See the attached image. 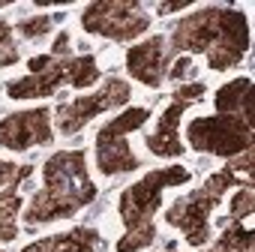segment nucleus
Segmentation results:
<instances>
[{"label":"nucleus","instance_id":"f8f14e48","mask_svg":"<svg viewBox=\"0 0 255 252\" xmlns=\"http://www.w3.org/2000/svg\"><path fill=\"white\" fill-rule=\"evenodd\" d=\"M168 63H171L168 36H150L126 51V69H129V75L147 87H162V81L168 78Z\"/></svg>","mask_w":255,"mask_h":252},{"label":"nucleus","instance_id":"39448f33","mask_svg":"<svg viewBox=\"0 0 255 252\" xmlns=\"http://www.w3.org/2000/svg\"><path fill=\"white\" fill-rule=\"evenodd\" d=\"M231 186H243V174L234 168V162L228 159V165L216 174H210L198 189H192L189 195L177 198L168 210H165V222L177 231H183V240L189 246H204L210 240V213L213 207L222 201V195Z\"/></svg>","mask_w":255,"mask_h":252},{"label":"nucleus","instance_id":"dca6fc26","mask_svg":"<svg viewBox=\"0 0 255 252\" xmlns=\"http://www.w3.org/2000/svg\"><path fill=\"white\" fill-rule=\"evenodd\" d=\"M63 18H66L63 12H57V15H30V18H21L12 30H18L27 42H39V39H45V36L51 33V27L60 24Z\"/></svg>","mask_w":255,"mask_h":252},{"label":"nucleus","instance_id":"1a4fd4ad","mask_svg":"<svg viewBox=\"0 0 255 252\" xmlns=\"http://www.w3.org/2000/svg\"><path fill=\"white\" fill-rule=\"evenodd\" d=\"M129 96H132L129 84H126L120 75H108L93 93L78 96L72 102H63L57 108V114H54V126H57L60 135H78L96 114L111 111V108H123L129 102Z\"/></svg>","mask_w":255,"mask_h":252},{"label":"nucleus","instance_id":"4468645a","mask_svg":"<svg viewBox=\"0 0 255 252\" xmlns=\"http://www.w3.org/2000/svg\"><path fill=\"white\" fill-rule=\"evenodd\" d=\"M24 207V198L15 192V186L0 192V243H9L18 237V213Z\"/></svg>","mask_w":255,"mask_h":252},{"label":"nucleus","instance_id":"aec40b11","mask_svg":"<svg viewBox=\"0 0 255 252\" xmlns=\"http://www.w3.org/2000/svg\"><path fill=\"white\" fill-rule=\"evenodd\" d=\"M192 75H195L192 57H180V60H174V66H168V78L171 81H183V78H192Z\"/></svg>","mask_w":255,"mask_h":252},{"label":"nucleus","instance_id":"0eeeda50","mask_svg":"<svg viewBox=\"0 0 255 252\" xmlns=\"http://www.w3.org/2000/svg\"><path fill=\"white\" fill-rule=\"evenodd\" d=\"M81 27L90 36H105L114 42H129L147 33L150 15L138 0H99L87 3L81 12Z\"/></svg>","mask_w":255,"mask_h":252},{"label":"nucleus","instance_id":"f03ea898","mask_svg":"<svg viewBox=\"0 0 255 252\" xmlns=\"http://www.w3.org/2000/svg\"><path fill=\"white\" fill-rule=\"evenodd\" d=\"M42 174H45L42 189L24 207L27 225H42V222L75 216L81 207H87L96 198V186L87 177L84 150H60L48 156Z\"/></svg>","mask_w":255,"mask_h":252},{"label":"nucleus","instance_id":"f257e3e1","mask_svg":"<svg viewBox=\"0 0 255 252\" xmlns=\"http://www.w3.org/2000/svg\"><path fill=\"white\" fill-rule=\"evenodd\" d=\"M204 54L207 66L222 72L243 60L249 51V21L231 6H204L180 18L168 39V54Z\"/></svg>","mask_w":255,"mask_h":252},{"label":"nucleus","instance_id":"20e7f679","mask_svg":"<svg viewBox=\"0 0 255 252\" xmlns=\"http://www.w3.org/2000/svg\"><path fill=\"white\" fill-rule=\"evenodd\" d=\"M189 177H192L189 168L168 165V168L147 171L138 183L123 189V195H120V219H123L126 231L117 240V252H138V249H147L153 243V237H156L153 216L162 207V192L168 186L189 183Z\"/></svg>","mask_w":255,"mask_h":252},{"label":"nucleus","instance_id":"f3484780","mask_svg":"<svg viewBox=\"0 0 255 252\" xmlns=\"http://www.w3.org/2000/svg\"><path fill=\"white\" fill-rule=\"evenodd\" d=\"M255 204V189H252V183H246V186H240L237 189V195H234V201H231V210H228V216L222 219V225H237L243 216H252V207Z\"/></svg>","mask_w":255,"mask_h":252},{"label":"nucleus","instance_id":"2eb2a0df","mask_svg":"<svg viewBox=\"0 0 255 252\" xmlns=\"http://www.w3.org/2000/svg\"><path fill=\"white\" fill-rule=\"evenodd\" d=\"M204 252H255V234L249 228H243V225H231Z\"/></svg>","mask_w":255,"mask_h":252},{"label":"nucleus","instance_id":"6ab92c4d","mask_svg":"<svg viewBox=\"0 0 255 252\" xmlns=\"http://www.w3.org/2000/svg\"><path fill=\"white\" fill-rule=\"evenodd\" d=\"M30 174H33V165H30V162L18 165V162L0 159V189H3V186H18V183L27 180Z\"/></svg>","mask_w":255,"mask_h":252},{"label":"nucleus","instance_id":"6e6552de","mask_svg":"<svg viewBox=\"0 0 255 252\" xmlns=\"http://www.w3.org/2000/svg\"><path fill=\"white\" fill-rule=\"evenodd\" d=\"M147 117H150L147 108H126L99 129V135H96V165L105 177L135 171L141 165V159H135V153L129 150L126 135L132 129H138V126H144Z\"/></svg>","mask_w":255,"mask_h":252},{"label":"nucleus","instance_id":"423d86ee","mask_svg":"<svg viewBox=\"0 0 255 252\" xmlns=\"http://www.w3.org/2000/svg\"><path fill=\"white\" fill-rule=\"evenodd\" d=\"M255 111H216L210 117H195L186 126L189 147L219 159H234L252 150Z\"/></svg>","mask_w":255,"mask_h":252},{"label":"nucleus","instance_id":"9d476101","mask_svg":"<svg viewBox=\"0 0 255 252\" xmlns=\"http://www.w3.org/2000/svg\"><path fill=\"white\" fill-rule=\"evenodd\" d=\"M201 96H204V84L201 81H186L183 87L174 90L171 102L165 105V111H162V117L156 123V129L150 135H144V144H147L150 153H156V156H174V159L183 156V144H180V135H177V126H180L183 111L192 102H198Z\"/></svg>","mask_w":255,"mask_h":252},{"label":"nucleus","instance_id":"9b49d317","mask_svg":"<svg viewBox=\"0 0 255 252\" xmlns=\"http://www.w3.org/2000/svg\"><path fill=\"white\" fill-rule=\"evenodd\" d=\"M54 138L51 132V111L48 108H27L15 111L0 120V147L6 150H30L39 144H48Z\"/></svg>","mask_w":255,"mask_h":252},{"label":"nucleus","instance_id":"4be33fe9","mask_svg":"<svg viewBox=\"0 0 255 252\" xmlns=\"http://www.w3.org/2000/svg\"><path fill=\"white\" fill-rule=\"evenodd\" d=\"M165 252H177V249H174V246H168V249H165Z\"/></svg>","mask_w":255,"mask_h":252},{"label":"nucleus","instance_id":"a211bd4d","mask_svg":"<svg viewBox=\"0 0 255 252\" xmlns=\"http://www.w3.org/2000/svg\"><path fill=\"white\" fill-rule=\"evenodd\" d=\"M18 60H21V51H18V42L12 39V24L0 18V69Z\"/></svg>","mask_w":255,"mask_h":252},{"label":"nucleus","instance_id":"412c9836","mask_svg":"<svg viewBox=\"0 0 255 252\" xmlns=\"http://www.w3.org/2000/svg\"><path fill=\"white\" fill-rule=\"evenodd\" d=\"M186 6H192L189 0H174V3H159L156 12H159V15H168V12H177V9H186Z\"/></svg>","mask_w":255,"mask_h":252},{"label":"nucleus","instance_id":"7ed1b4c3","mask_svg":"<svg viewBox=\"0 0 255 252\" xmlns=\"http://www.w3.org/2000/svg\"><path fill=\"white\" fill-rule=\"evenodd\" d=\"M27 75L6 84L9 99H45L60 84L69 87H93L99 81V63L93 54H72L69 33L60 30L48 54H36L27 60Z\"/></svg>","mask_w":255,"mask_h":252},{"label":"nucleus","instance_id":"ddd939ff","mask_svg":"<svg viewBox=\"0 0 255 252\" xmlns=\"http://www.w3.org/2000/svg\"><path fill=\"white\" fill-rule=\"evenodd\" d=\"M105 240L99 231L93 228H72L54 237H42L30 246H24L21 252H102Z\"/></svg>","mask_w":255,"mask_h":252}]
</instances>
